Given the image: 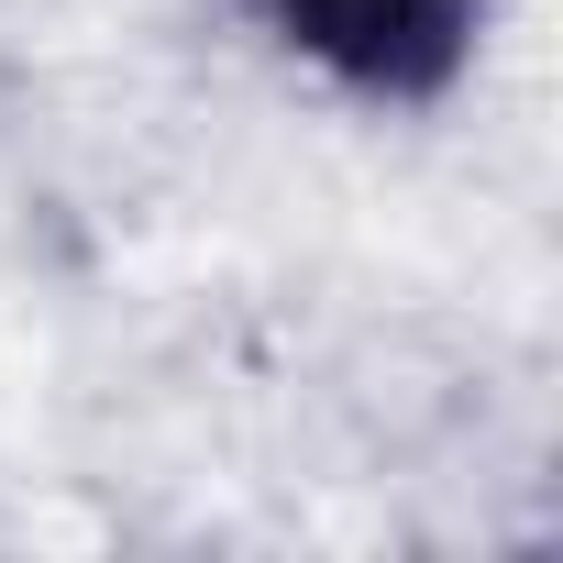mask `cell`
Returning <instances> with one entry per match:
<instances>
[{"mask_svg":"<svg viewBox=\"0 0 563 563\" xmlns=\"http://www.w3.org/2000/svg\"><path fill=\"white\" fill-rule=\"evenodd\" d=\"M276 12L354 89H442L475 34V0H276Z\"/></svg>","mask_w":563,"mask_h":563,"instance_id":"obj_1","label":"cell"}]
</instances>
